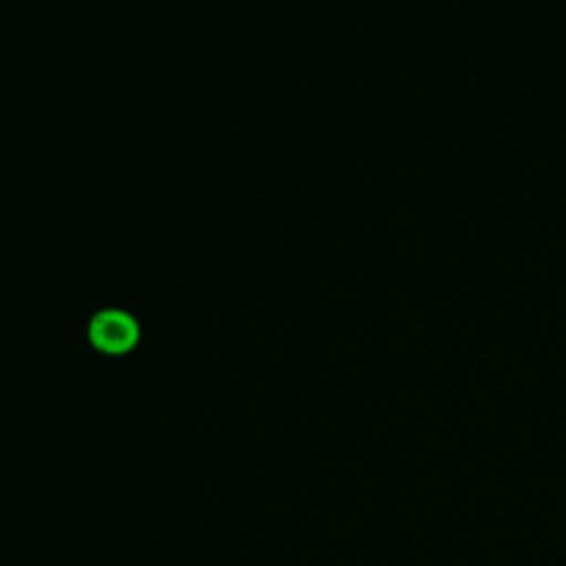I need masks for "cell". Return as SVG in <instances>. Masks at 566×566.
Wrapping results in <instances>:
<instances>
[{"instance_id": "1", "label": "cell", "mask_w": 566, "mask_h": 566, "mask_svg": "<svg viewBox=\"0 0 566 566\" xmlns=\"http://www.w3.org/2000/svg\"><path fill=\"white\" fill-rule=\"evenodd\" d=\"M91 345L108 356H122L139 343V323L133 314L117 307H106L88 321Z\"/></svg>"}]
</instances>
